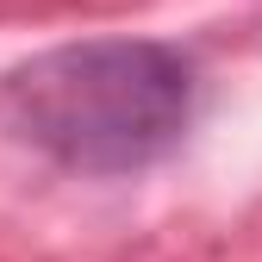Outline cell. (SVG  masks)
Instances as JSON below:
<instances>
[{
	"label": "cell",
	"instance_id": "1",
	"mask_svg": "<svg viewBox=\"0 0 262 262\" xmlns=\"http://www.w3.org/2000/svg\"><path fill=\"white\" fill-rule=\"evenodd\" d=\"M193 113L187 56L150 38H100L31 56L7 81V125L75 175H131L169 156Z\"/></svg>",
	"mask_w": 262,
	"mask_h": 262
}]
</instances>
